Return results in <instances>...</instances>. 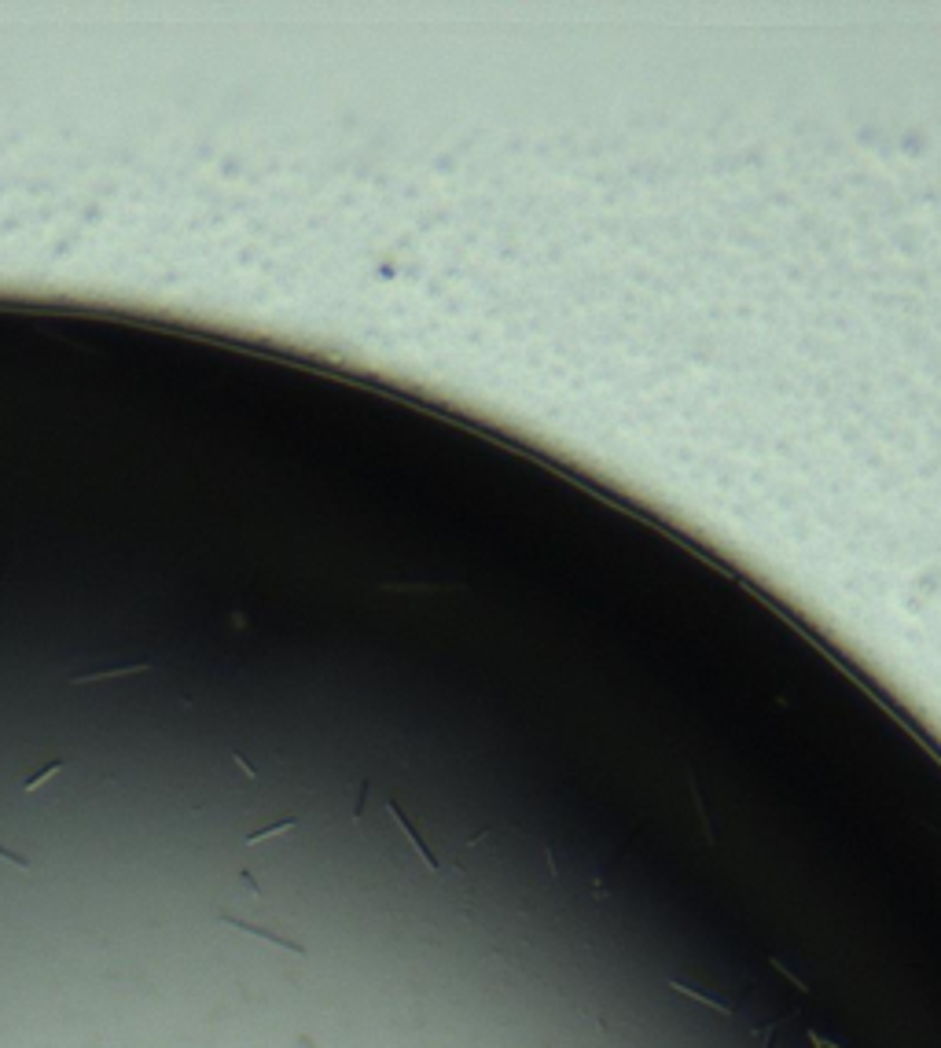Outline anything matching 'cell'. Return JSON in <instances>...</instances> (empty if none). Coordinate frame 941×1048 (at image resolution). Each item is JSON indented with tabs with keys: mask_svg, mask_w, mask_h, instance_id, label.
<instances>
[{
	"mask_svg": "<svg viewBox=\"0 0 941 1048\" xmlns=\"http://www.w3.org/2000/svg\"><path fill=\"white\" fill-rule=\"evenodd\" d=\"M155 670V662H129V666H107V670H85L78 677H71V685H96V681H115V677H133V674H147Z\"/></svg>",
	"mask_w": 941,
	"mask_h": 1048,
	"instance_id": "4",
	"label": "cell"
},
{
	"mask_svg": "<svg viewBox=\"0 0 941 1048\" xmlns=\"http://www.w3.org/2000/svg\"><path fill=\"white\" fill-rule=\"evenodd\" d=\"M0 861H8V864H15L19 872H33V864L26 861V857H19V854H12L8 846H0Z\"/></svg>",
	"mask_w": 941,
	"mask_h": 1048,
	"instance_id": "7",
	"label": "cell"
},
{
	"mask_svg": "<svg viewBox=\"0 0 941 1048\" xmlns=\"http://www.w3.org/2000/svg\"><path fill=\"white\" fill-rule=\"evenodd\" d=\"M670 989H677V993H684V997H692V1001H699V1005H706V1008H713V1012H721V1015H736V1008H739V997H743V989H732V993H702L699 986H692V982H681V978H670Z\"/></svg>",
	"mask_w": 941,
	"mask_h": 1048,
	"instance_id": "1",
	"label": "cell"
},
{
	"mask_svg": "<svg viewBox=\"0 0 941 1048\" xmlns=\"http://www.w3.org/2000/svg\"><path fill=\"white\" fill-rule=\"evenodd\" d=\"M298 820L295 817H284V820H276V824H268V827H261V832H254V836H247L243 839V846H254V843H261V839H276V836H284V832H291Z\"/></svg>",
	"mask_w": 941,
	"mask_h": 1048,
	"instance_id": "6",
	"label": "cell"
},
{
	"mask_svg": "<svg viewBox=\"0 0 941 1048\" xmlns=\"http://www.w3.org/2000/svg\"><path fill=\"white\" fill-rule=\"evenodd\" d=\"M217 923H225V927H232V930H243V934H250V938H261L265 946H280V949H287V953H295V957H306V946H302V942H291V938H284V934L265 930V927H254V923L236 920V916H229V912H217Z\"/></svg>",
	"mask_w": 941,
	"mask_h": 1048,
	"instance_id": "2",
	"label": "cell"
},
{
	"mask_svg": "<svg viewBox=\"0 0 941 1048\" xmlns=\"http://www.w3.org/2000/svg\"><path fill=\"white\" fill-rule=\"evenodd\" d=\"M63 765H67V761H63V758H55V761H48V765H41V769H37V772H33V777H26V780H23V784H19V791H26V795H30V791H37V788H41V784H44V780H48V777H55V772H60V769H63Z\"/></svg>",
	"mask_w": 941,
	"mask_h": 1048,
	"instance_id": "5",
	"label": "cell"
},
{
	"mask_svg": "<svg viewBox=\"0 0 941 1048\" xmlns=\"http://www.w3.org/2000/svg\"><path fill=\"white\" fill-rule=\"evenodd\" d=\"M386 813H391V820H394V824H398V827H401V836H405V839H409V843H412V850H416V857H419V861H423V864H427V868H430V872H441V861H438V857H434V854H430V846H427V843H423V839H419V832H416V827H412V820H409V817H405V813H401V806H398V802H394V798H386Z\"/></svg>",
	"mask_w": 941,
	"mask_h": 1048,
	"instance_id": "3",
	"label": "cell"
}]
</instances>
